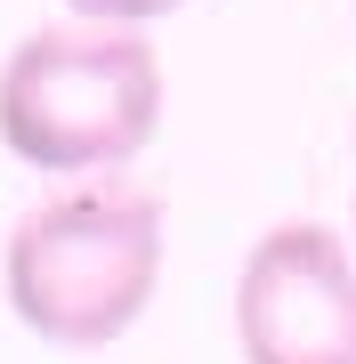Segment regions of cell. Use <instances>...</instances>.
I'll list each match as a JSON object with an SVG mask.
<instances>
[{
    "instance_id": "277c9868",
    "label": "cell",
    "mask_w": 356,
    "mask_h": 364,
    "mask_svg": "<svg viewBox=\"0 0 356 364\" xmlns=\"http://www.w3.org/2000/svg\"><path fill=\"white\" fill-rule=\"evenodd\" d=\"M65 9L81 16V25H114V33H138V25H154V16L186 9V0H65Z\"/></svg>"
},
{
    "instance_id": "6da1fadb",
    "label": "cell",
    "mask_w": 356,
    "mask_h": 364,
    "mask_svg": "<svg viewBox=\"0 0 356 364\" xmlns=\"http://www.w3.org/2000/svg\"><path fill=\"white\" fill-rule=\"evenodd\" d=\"M16 324L49 348H114L162 284V195L73 186L33 203L0 259Z\"/></svg>"
},
{
    "instance_id": "3957f363",
    "label": "cell",
    "mask_w": 356,
    "mask_h": 364,
    "mask_svg": "<svg viewBox=\"0 0 356 364\" xmlns=\"http://www.w3.org/2000/svg\"><path fill=\"white\" fill-rule=\"evenodd\" d=\"M243 364H356V259L324 219H284L235 275Z\"/></svg>"
},
{
    "instance_id": "7a4b0ae2",
    "label": "cell",
    "mask_w": 356,
    "mask_h": 364,
    "mask_svg": "<svg viewBox=\"0 0 356 364\" xmlns=\"http://www.w3.org/2000/svg\"><path fill=\"white\" fill-rule=\"evenodd\" d=\"M162 130V57L146 33L41 25L0 65V146L25 170H106Z\"/></svg>"
}]
</instances>
